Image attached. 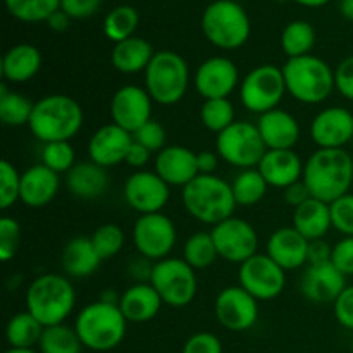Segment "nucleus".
I'll use <instances>...</instances> for the list:
<instances>
[{
	"instance_id": "obj_43",
	"label": "nucleus",
	"mask_w": 353,
	"mask_h": 353,
	"mask_svg": "<svg viewBox=\"0 0 353 353\" xmlns=\"http://www.w3.org/2000/svg\"><path fill=\"white\" fill-rule=\"evenodd\" d=\"M41 164L47 165L54 172H69L76 164L74 148L69 141H52L43 143L41 148Z\"/></svg>"
},
{
	"instance_id": "obj_19",
	"label": "nucleus",
	"mask_w": 353,
	"mask_h": 353,
	"mask_svg": "<svg viewBox=\"0 0 353 353\" xmlns=\"http://www.w3.org/2000/svg\"><path fill=\"white\" fill-rule=\"evenodd\" d=\"M310 138L319 148H345L353 138V114L340 105L323 109L312 119Z\"/></svg>"
},
{
	"instance_id": "obj_13",
	"label": "nucleus",
	"mask_w": 353,
	"mask_h": 353,
	"mask_svg": "<svg viewBox=\"0 0 353 353\" xmlns=\"http://www.w3.org/2000/svg\"><path fill=\"white\" fill-rule=\"evenodd\" d=\"M238 281L259 302L272 300L285 290L286 274L268 254H255L240 265Z\"/></svg>"
},
{
	"instance_id": "obj_39",
	"label": "nucleus",
	"mask_w": 353,
	"mask_h": 353,
	"mask_svg": "<svg viewBox=\"0 0 353 353\" xmlns=\"http://www.w3.org/2000/svg\"><path fill=\"white\" fill-rule=\"evenodd\" d=\"M217 257H219V254H217L212 233H207V231L193 233L192 236L186 240L185 247H183V259H185L195 271L196 269L210 268V265L216 262Z\"/></svg>"
},
{
	"instance_id": "obj_64",
	"label": "nucleus",
	"mask_w": 353,
	"mask_h": 353,
	"mask_svg": "<svg viewBox=\"0 0 353 353\" xmlns=\"http://www.w3.org/2000/svg\"><path fill=\"white\" fill-rule=\"evenodd\" d=\"M231 2H240V0H231Z\"/></svg>"
},
{
	"instance_id": "obj_17",
	"label": "nucleus",
	"mask_w": 353,
	"mask_h": 353,
	"mask_svg": "<svg viewBox=\"0 0 353 353\" xmlns=\"http://www.w3.org/2000/svg\"><path fill=\"white\" fill-rule=\"evenodd\" d=\"M152 97L145 88L137 85L121 86L110 100V117L112 123L137 133L141 126L152 121Z\"/></svg>"
},
{
	"instance_id": "obj_15",
	"label": "nucleus",
	"mask_w": 353,
	"mask_h": 353,
	"mask_svg": "<svg viewBox=\"0 0 353 353\" xmlns=\"http://www.w3.org/2000/svg\"><path fill=\"white\" fill-rule=\"evenodd\" d=\"M217 323L230 331H247L255 326L259 319V300L247 290L238 286H226L221 290L214 303Z\"/></svg>"
},
{
	"instance_id": "obj_44",
	"label": "nucleus",
	"mask_w": 353,
	"mask_h": 353,
	"mask_svg": "<svg viewBox=\"0 0 353 353\" xmlns=\"http://www.w3.org/2000/svg\"><path fill=\"white\" fill-rule=\"evenodd\" d=\"M21 174L16 165L9 161L0 162V207L10 209L19 200Z\"/></svg>"
},
{
	"instance_id": "obj_12",
	"label": "nucleus",
	"mask_w": 353,
	"mask_h": 353,
	"mask_svg": "<svg viewBox=\"0 0 353 353\" xmlns=\"http://www.w3.org/2000/svg\"><path fill=\"white\" fill-rule=\"evenodd\" d=\"M176 226L162 212L145 214L137 219L133 226V243L138 254L148 261H164L176 245Z\"/></svg>"
},
{
	"instance_id": "obj_32",
	"label": "nucleus",
	"mask_w": 353,
	"mask_h": 353,
	"mask_svg": "<svg viewBox=\"0 0 353 353\" xmlns=\"http://www.w3.org/2000/svg\"><path fill=\"white\" fill-rule=\"evenodd\" d=\"M154 55L155 50L150 41L141 37H131L114 45L110 61L114 68L123 74H137L147 71Z\"/></svg>"
},
{
	"instance_id": "obj_47",
	"label": "nucleus",
	"mask_w": 353,
	"mask_h": 353,
	"mask_svg": "<svg viewBox=\"0 0 353 353\" xmlns=\"http://www.w3.org/2000/svg\"><path fill=\"white\" fill-rule=\"evenodd\" d=\"M133 140L137 141V143L143 145L145 148H148L152 154H154V152L159 154V152L164 150V148L168 147V145H165V141H168L165 128L155 119L148 121V123L145 124V126H141L137 133H133Z\"/></svg>"
},
{
	"instance_id": "obj_49",
	"label": "nucleus",
	"mask_w": 353,
	"mask_h": 353,
	"mask_svg": "<svg viewBox=\"0 0 353 353\" xmlns=\"http://www.w3.org/2000/svg\"><path fill=\"white\" fill-rule=\"evenodd\" d=\"M183 353H223V343L214 333H195L186 340Z\"/></svg>"
},
{
	"instance_id": "obj_42",
	"label": "nucleus",
	"mask_w": 353,
	"mask_h": 353,
	"mask_svg": "<svg viewBox=\"0 0 353 353\" xmlns=\"http://www.w3.org/2000/svg\"><path fill=\"white\" fill-rule=\"evenodd\" d=\"M90 238H92L93 247H95L97 254L100 255L102 261L116 257L123 250L124 241H126L124 231L117 224H102L93 231Z\"/></svg>"
},
{
	"instance_id": "obj_60",
	"label": "nucleus",
	"mask_w": 353,
	"mask_h": 353,
	"mask_svg": "<svg viewBox=\"0 0 353 353\" xmlns=\"http://www.w3.org/2000/svg\"><path fill=\"white\" fill-rule=\"evenodd\" d=\"M293 2H296L299 6L303 7H323L326 6L327 2H331V0H293Z\"/></svg>"
},
{
	"instance_id": "obj_45",
	"label": "nucleus",
	"mask_w": 353,
	"mask_h": 353,
	"mask_svg": "<svg viewBox=\"0 0 353 353\" xmlns=\"http://www.w3.org/2000/svg\"><path fill=\"white\" fill-rule=\"evenodd\" d=\"M21 243V226L16 219L3 216L0 219V261L9 262L16 257Z\"/></svg>"
},
{
	"instance_id": "obj_30",
	"label": "nucleus",
	"mask_w": 353,
	"mask_h": 353,
	"mask_svg": "<svg viewBox=\"0 0 353 353\" xmlns=\"http://www.w3.org/2000/svg\"><path fill=\"white\" fill-rule=\"evenodd\" d=\"M41 52L34 45L19 43L2 57V76L9 83H26L41 69Z\"/></svg>"
},
{
	"instance_id": "obj_57",
	"label": "nucleus",
	"mask_w": 353,
	"mask_h": 353,
	"mask_svg": "<svg viewBox=\"0 0 353 353\" xmlns=\"http://www.w3.org/2000/svg\"><path fill=\"white\" fill-rule=\"evenodd\" d=\"M217 164H219V157L214 152L203 150L196 154V165H199L200 174H214Z\"/></svg>"
},
{
	"instance_id": "obj_2",
	"label": "nucleus",
	"mask_w": 353,
	"mask_h": 353,
	"mask_svg": "<svg viewBox=\"0 0 353 353\" xmlns=\"http://www.w3.org/2000/svg\"><path fill=\"white\" fill-rule=\"evenodd\" d=\"M85 114L72 97L52 93L34 102L30 119V130L43 143L71 141L83 128Z\"/></svg>"
},
{
	"instance_id": "obj_33",
	"label": "nucleus",
	"mask_w": 353,
	"mask_h": 353,
	"mask_svg": "<svg viewBox=\"0 0 353 353\" xmlns=\"http://www.w3.org/2000/svg\"><path fill=\"white\" fill-rule=\"evenodd\" d=\"M45 327L28 310L17 312L7 323L6 336L10 348H33L40 343Z\"/></svg>"
},
{
	"instance_id": "obj_29",
	"label": "nucleus",
	"mask_w": 353,
	"mask_h": 353,
	"mask_svg": "<svg viewBox=\"0 0 353 353\" xmlns=\"http://www.w3.org/2000/svg\"><path fill=\"white\" fill-rule=\"evenodd\" d=\"M100 255L97 254L92 238L78 236L65 243L61 255L62 271L68 278H88L100 268Z\"/></svg>"
},
{
	"instance_id": "obj_5",
	"label": "nucleus",
	"mask_w": 353,
	"mask_h": 353,
	"mask_svg": "<svg viewBox=\"0 0 353 353\" xmlns=\"http://www.w3.org/2000/svg\"><path fill=\"white\" fill-rule=\"evenodd\" d=\"M76 305V292L64 274H40L26 290V310L43 327L64 324Z\"/></svg>"
},
{
	"instance_id": "obj_21",
	"label": "nucleus",
	"mask_w": 353,
	"mask_h": 353,
	"mask_svg": "<svg viewBox=\"0 0 353 353\" xmlns=\"http://www.w3.org/2000/svg\"><path fill=\"white\" fill-rule=\"evenodd\" d=\"M133 145V134L123 130L117 124L110 123L97 130L88 141L90 161L102 168H114V165L126 162L128 152Z\"/></svg>"
},
{
	"instance_id": "obj_63",
	"label": "nucleus",
	"mask_w": 353,
	"mask_h": 353,
	"mask_svg": "<svg viewBox=\"0 0 353 353\" xmlns=\"http://www.w3.org/2000/svg\"><path fill=\"white\" fill-rule=\"evenodd\" d=\"M350 347H352V353H353V338H352V343H350Z\"/></svg>"
},
{
	"instance_id": "obj_51",
	"label": "nucleus",
	"mask_w": 353,
	"mask_h": 353,
	"mask_svg": "<svg viewBox=\"0 0 353 353\" xmlns=\"http://www.w3.org/2000/svg\"><path fill=\"white\" fill-rule=\"evenodd\" d=\"M334 317L345 330L353 331V285L347 286L333 303Z\"/></svg>"
},
{
	"instance_id": "obj_1",
	"label": "nucleus",
	"mask_w": 353,
	"mask_h": 353,
	"mask_svg": "<svg viewBox=\"0 0 353 353\" xmlns=\"http://www.w3.org/2000/svg\"><path fill=\"white\" fill-rule=\"evenodd\" d=\"M312 199L333 203L350 193L353 155L345 148H317L303 165V178Z\"/></svg>"
},
{
	"instance_id": "obj_54",
	"label": "nucleus",
	"mask_w": 353,
	"mask_h": 353,
	"mask_svg": "<svg viewBox=\"0 0 353 353\" xmlns=\"http://www.w3.org/2000/svg\"><path fill=\"white\" fill-rule=\"evenodd\" d=\"M331 254H333V247L324 241V238L310 241L307 264H326V262H331Z\"/></svg>"
},
{
	"instance_id": "obj_55",
	"label": "nucleus",
	"mask_w": 353,
	"mask_h": 353,
	"mask_svg": "<svg viewBox=\"0 0 353 353\" xmlns=\"http://www.w3.org/2000/svg\"><path fill=\"white\" fill-rule=\"evenodd\" d=\"M150 157H152V152L148 150V148H145L143 145L137 143V141L133 140V145H131L130 152H128L126 164L131 165V168L138 169V171H141V169L148 164Z\"/></svg>"
},
{
	"instance_id": "obj_46",
	"label": "nucleus",
	"mask_w": 353,
	"mask_h": 353,
	"mask_svg": "<svg viewBox=\"0 0 353 353\" xmlns=\"http://www.w3.org/2000/svg\"><path fill=\"white\" fill-rule=\"evenodd\" d=\"M331 223L333 228L343 236H353V193L340 196L330 203Z\"/></svg>"
},
{
	"instance_id": "obj_20",
	"label": "nucleus",
	"mask_w": 353,
	"mask_h": 353,
	"mask_svg": "<svg viewBox=\"0 0 353 353\" xmlns=\"http://www.w3.org/2000/svg\"><path fill=\"white\" fill-rule=\"evenodd\" d=\"M347 288V276L341 274L333 262L326 264H309L300 279V292L309 302L334 303L341 292Z\"/></svg>"
},
{
	"instance_id": "obj_6",
	"label": "nucleus",
	"mask_w": 353,
	"mask_h": 353,
	"mask_svg": "<svg viewBox=\"0 0 353 353\" xmlns=\"http://www.w3.org/2000/svg\"><path fill=\"white\" fill-rule=\"evenodd\" d=\"M286 92L299 102L317 105L326 102L336 90L334 71L326 61L316 55L288 59L283 65Z\"/></svg>"
},
{
	"instance_id": "obj_18",
	"label": "nucleus",
	"mask_w": 353,
	"mask_h": 353,
	"mask_svg": "<svg viewBox=\"0 0 353 353\" xmlns=\"http://www.w3.org/2000/svg\"><path fill=\"white\" fill-rule=\"evenodd\" d=\"M195 88L205 100L228 99L240 83V72L231 59L216 55L196 68Z\"/></svg>"
},
{
	"instance_id": "obj_34",
	"label": "nucleus",
	"mask_w": 353,
	"mask_h": 353,
	"mask_svg": "<svg viewBox=\"0 0 353 353\" xmlns=\"http://www.w3.org/2000/svg\"><path fill=\"white\" fill-rule=\"evenodd\" d=\"M268 188V181H265L264 176L261 174L257 168L241 169V172H238L236 178L231 183V190H233L236 205L243 207L257 205L265 196Z\"/></svg>"
},
{
	"instance_id": "obj_23",
	"label": "nucleus",
	"mask_w": 353,
	"mask_h": 353,
	"mask_svg": "<svg viewBox=\"0 0 353 353\" xmlns=\"http://www.w3.org/2000/svg\"><path fill=\"white\" fill-rule=\"evenodd\" d=\"M309 243L293 226H285L276 230L268 240L265 254L285 271H295L303 268L309 257Z\"/></svg>"
},
{
	"instance_id": "obj_7",
	"label": "nucleus",
	"mask_w": 353,
	"mask_h": 353,
	"mask_svg": "<svg viewBox=\"0 0 353 353\" xmlns=\"http://www.w3.org/2000/svg\"><path fill=\"white\" fill-rule=\"evenodd\" d=\"M250 17L231 0H216L202 14V31L207 40L223 50L243 47L250 37Z\"/></svg>"
},
{
	"instance_id": "obj_61",
	"label": "nucleus",
	"mask_w": 353,
	"mask_h": 353,
	"mask_svg": "<svg viewBox=\"0 0 353 353\" xmlns=\"http://www.w3.org/2000/svg\"><path fill=\"white\" fill-rule=\"evenodd\" d=\"M6 353H38L33 348H9Z\"/></svg>"
},
{
	"instance_id": "obj_52",
	"label": "nucleus",
	"mask_w": 353,
	"mask_h": 353,
	"mask_svg": "<svg viewBox=\"0 0 353 353\" xmlns=\"http://www.w3.org/2000/svg\"><path fill=\"white\" fill-rule=\"evenodd\" d=\"M102 6V0H61V10H64L71 19H86L92 17Z\"/></svg>"
},
{
	"instance_id": "obj_28",
	"label": "nucleus",
	"mask_w": 353,
	"mask_h": 353,
	"mask_svg": "<svg viewBox=\"0 0 353 353\" xmlns=\"http://www.w3.org/2000/svg\"><path fill=\"white\" fill-rule=\"evenodd\" d=\"M65 185L78 199L93 200L102 196L109 188V174L105 168L92 161L76 162L71 171L65 172Z\"/></svg>"
},
{
	"instance_id": "obj_62",
	"label": "nucleus",
	"mask_w": 353,
	"mask_h": 353,
	"mask_svg": "<svg viewBox=\"0 0 353 353\" xmlns=\"http://www.w3.org/2000/svg\"><path fill=\"white\" fill-rule=\"evenodd\" d=\"M350 147H352V155H353V138H352V143H350Z\"/></svg>"
},
{
	"instance_id": "obj_59",
	"label": "nucleus",
	"mask_w": 353,
	"mask_h": 353,
	"mask_svg": "<svg viewBox=\"0 0 353 353\" xmlns=\"http://www.w3.org/2000/svg\"><path fill=\"white\" fill-rule=\"evenodd\" d=\"M340 10L348 21H353V0H341Z\"/></svg>"
},
{
	"instance_id": "obj_4",
	"label": "nucleus",
	"mask_w": 353,
	"mask_h": 353,
	"mask_svg": "<svg viewBox=\"0 0 353 353\" xmlns=\"http://www.w3.org/2000/svg\"><path fill=\"white\" fill-rule=\"evenodd\" d=\"M74 330L85 348L93 352H110L123 343L128 321L117 303L97 300L79 310Z\"/></svg>"
},
{
	"instance_id": "obj_26",
	"label": "nucleus",
	"mask_w": 353,
	"mask_h": 353,
	"mask_svg": "<svg viewBox=\"0 0 353 353\" xmlns=\"http://www.w3.org/2000/svg\"><path fill=\"white\" fill-rule=\"evenodd\" d=\"M303 165L305 162H302L296 152L268 150L257 169L269 186L285 190L293 183L302 181Z\"/></svg>"
},
{
	"instance_id": "obj_31",
	"label": "nucleus",
	"mask_w": 353,
	"mask_h": 353,
	"mask_svg": "<svg viewBox=\"0 0 353 353\" xmlns=\"http://www.w3.org/2000/svg\"><path fill=\"white\" fill-rule=\"evenodd\" d=\"M293 228L309 241L323 240L333 228L330 203L309 199L293 212Z\"/></svg>"
},
{
	"instance_id": "obj_36",
	"label": "nucleus",
	"mask_w": 353,
	"mask_h": 353,
	"mask_svg": "<svg viewBox=\"0 0 353 353\" xmlns=\"http://www.w3.org/2000/svg\"><path fill=\"white\" fill-rule=\"evenodd\" d=\"M316 45V30L307 21H293L281 33V48L288 59L309 55Z\"/></svg>"
},
{
	"instance_id": "obj_16",
	"label": "nucleus",
	"mask_w": 353,
	"mask_h": 353,
	"mask_svg": "<svg viewBox=\"0 0 353 353\" xmlns=\"http://www.w3.org/2000/svg\"><path fill=\"white\" fill-rule=\"evenodd\" d=\"M171 186L155 171H137L124 183V199L140 216L161 212L169 202Z\"/></svg>"
},
{
	"instance_id": "obj_48",
	"label": "nucleus",
	"mask_w": 353,
	"mask_h": 353,
	"mask_svg": "<svg viewBox=\"0 0 353 353\" xmlns=\"http://www.w3.org/2000/svg\"><path fill=\"white\" fill-rule=\"evenodd\" d=\"M331 262L343 276H353V236H343L334 245Z\"/></svg>"
},
{
	"instance_id": "obj_11",
	"label": "nucleus",
	"mask_w": 353,
	"mask_h": 353,
	"mask_svg": "<svg viewBox=\"0 0 353 353\" xmlns=\"http://www.w3.org/2000/svg\"><path fill=\"white\" fill-rule=\"evenodd\" d=\"M286 92L283 69L272 64H262L252 69L240 83V100L250 112L262 114L278 109Z\"/></svg>"
},
{
	"instance_id": "obj_35",
	"label": "nucleus",
	"mask_w": 353,
	"mask_h": 353,
	"mask_svg": "<svg viewBox=\"0 0 353 353\" xmlns=\"http://www.w3.org/2000/svg\"><path fill=\"white\" fill-rule=\"evenodd\" d=\"M34 102L17 92H7L6 83L0 85V121L9 128L30 124Z\"/></svg>"
},
{
	"instance_id": "obj_58",
	"label": "nucleus",
	"mask_w": 353,
	"mask_h": 353,
	"mask_svg": "<svg viewBox=\"0 0 353 353\" xmlns=\"http://www.w3.org/2000/svg\"><path fill=\"white\" fill-rule=\"evenodd\" d=\"M69 23H71V17H69L68 14L61 9H59L57 12L52 14V16L47 19L48 28H50L52 31H55V33H62V31L68 30Z\"/></svg>"
},
{
	"instance_id": "obj_41",
	"label": "nucleus",
	"mask_w": 353,
	"mask_h": 353,
	"mask_svg": "<svg viewBox=\"0 0 353 353\" xmlns=\"http://www.w3.org/2000/svg\"><path fill=\"white\" fill-rule=\"evenodd\" d=\"M200 119L207 130L219 134L236 121L234 119V105L230 99L205 100L200 109Z\"/></svg>"
},
{
	"instance_id": "obj_50",
	"label": "nucleus",
	"mask_w": 353,
	"mask_h": 353,
	"mask_svg": "<svg viewBox=\"0 0 353 353\" xmlns=\"http://www.w3.org/2000/svg\"><path fill=\"white\" fill-rule=\"evenodd\" d=\"M334 85L343 99L353 102V55L345 57L334 69Z\"/></svg>"
},
{
	"instance_id": "obj_25",
	"label": "nucleus",
	"mask_w": 353,
	"mask_h": 353,
	"mask_svg": "<svg viewBox=\"0 0 353 353\" xmlns=\"http://www.w3.org/2000/svg\"><path fill=\"white\" fill-rule=\"evenodd\" d=\"M257 128L268 150H293L300 138V124L283 109H272L259 116Z\"/></svg>"
},
{
	"instance_id": "obj_8",
	"label": "nucleus",
	"mask_w": 353,
	"mask_h": 353,
	"mask_svg": "<svg viewBox=\"0 0 353 353\" xmlns=\"http://www.w3.org/2000/svg\"><path fill=\"white\" fill-rule=\"evenodd\" d=\"M190 69L185 59L172 50L155 52L145 71V90L161 105H174L185 97Z\"/></svg>"
},
{
	"instance_id": "obj_22",
	"label": "nucleus",
	"mask_w": 353,
	"mask_h": 353,
	"mask_svg": "<svg viewBox=\"0 0 353 353\" xmlns=\"http://www.w3.org/2000/svg\"><path fill=\"white\" fill-rule=\"evenodd\" d=\"M155 172L169 186H183L192 183L199 172L196 154L183 145H169L155 157Z\"/></svg>"
},
{
	"instance_id": "obj_27",
	"label": "nucleus",
	"mask_w": 353,
	"mask_h": 353,
	"mask_svg": "<svg viewBox=\"0 0 353 353\" xmlns=\"http://www.w3.org/2000/svg\"><path fill=\"white\" fill-rule=\"evenodd\" d=\"M162 299L150 283H134L124 290L119 299V309L128 323H148L159 314Z\"/></svg>"
},
{
	"instance_id": "obj_56",
	"label": "nucleus",
	"mask_w": 353,
	"mask_h": 353,
	"mask_svg": "<svg viewBox=\"0 0 353 353\" xmlns=\"http://www.w3.org/2000/svg\"><path fill=\"white\" fill-rule=\"evenodd\" d=\"M150 262L152 261L141 257V255L140 259H134V261L130 264L131 278L137 279L138 283H150L152 269H154V264H150Z\"/></svg>"
},
{
	"instance_id": "obj_37",
	"label": "nucleus",
	"mask_w": 353,
	"mask_h": 353,
	"mask_svg": "<svg viewBox=\"0 0 353 353\" xmlns=\"http://www.w3.org/2000/svg\"><path fill=\"white\" fill-rule=\"evenodd\" d=\"M138 24H140V14L133 6H117L103 19V33L110 41L119 43L134 37Z\"/></svg>"
},
{
	"instance_id": "obj_14",
	"label": "nucleus",
	"mask_w": 353,
	"mask_h": 353,
	"mask_svg": "<svg viewBox=\"0 0 353 353\" xmlns=\"http://www.w3.org/2000/svg\"><path fill=\"white\" fill-rule=\"evenodd\" d=\"M210 233H212L217 254L223 261L241 265L257 254V231L245 219L233 216L214 226Z\"/></svg>"
},
{
	"instance_id": "obj_3",
	"label": "nucleus",
	"mask_w": 353,
	"mask_h": 353,
	"mask_svg": "<svg viewBox=\"0 0 353 353\" xmlns=\"http://www.w3.org/2000/svg\"><path fill=\"white\" fill-rule=\"evenodd\" d=\"M183 205L192 217L209 226H217L234 216V200L231 183L216 174H199L183 188Z\"/></svg>"
},
{
	"instance_id": "obj_38",
	"label": "nucleus",
	"mask_w": 353,
	"mask_h": 353,
	"mask_svg": "<svg viewBox=\"0 0 353 353\" xmlns=\"http://www.w3.org/2000/svg\"><path fill=\"white\" fill-rule=\"evenodd\" d=\"M38 347L41 353H81L83 350L74 326L71 327L65 323L45 327Z\"/></svg>"
},
{
	"instance_id": "obj_10",
	"label": "nucleus",
	"mask_w": 353,
	"mask_h": 353,
	"mask_svg": "<svg viewBox=\"0 0 353 353\" xmlns=\"http://www.w3.org/2000/svg\"><path fill=\"white\" fill-rule=\"evenodd\" d=\"M217 155L228 164L240 169L259 168L268 152L257 124L248 121H234L228 130L217 134Z\"/></svg>"
},
{
	"instance_id": "obj_53",
	"label": "nucleus",
	"mask_w": 353,
	"mask_h": 353,
	"mask_svg": "<svg viewBox=\"0 0 353 353\" xmlns=\"http://www.w3.org/2000/svg\"><path fill=\"white\" fill-rule=\"evenodd\" d=\"M283 199H285V202L288 203V205H292L293 209H296V207L305 203L307 200L312 199V196H310V192L307 190L305 183L299 181V183H293V185H290L288 188L283 190Z\"/></svg>"
},
{
	"instance_id": "obj_24",
	"label": "nucleus",
	"mask_w": 353,
	"mask_h": 353,
	"mask_svg": "<svg viewBox=\"0 0 353 353\" xmlns=\"http://www.w3.org/2000/svg\"><path fill=\"white\" fill-rule=\"evenodd\" d=\"M61 178L47 165L37 164L21 172L19 202L30 209H41L57 196Z\"/></svg>"
},
{
	"instance_id": "obj_9",
	"label": "nucleus",
	"mask_w": 353,
	"mask_h": 353,
	"mask_svg": "<svg viewBox=\"0 0 353 353\" xmlns=\"http://www.w3.org/2000/svg\"><path fill=\"white\" fill-rule=\"evenodd\" d=\"M150 285L157 290L162 302L172 309H183L190 305L199 292L195 269L185 259L168 257L155 262Z\"/></svg>"
},
{
	"instance_id": "obj_40",
	"label": "nucleus",
	"mask_w": 353,
	"mask_h": 353,
	"mask_svg": "<svg viewBox=\"0 0 353 353\" xmlns=\"http://www.w3.org/2000/svg\"><path fill=\"white\" fill-rule=\"evenodd\" d=\"M12 17L23 23H41L61 9V0H3Z\"/></svg>"
}]
</instances>
